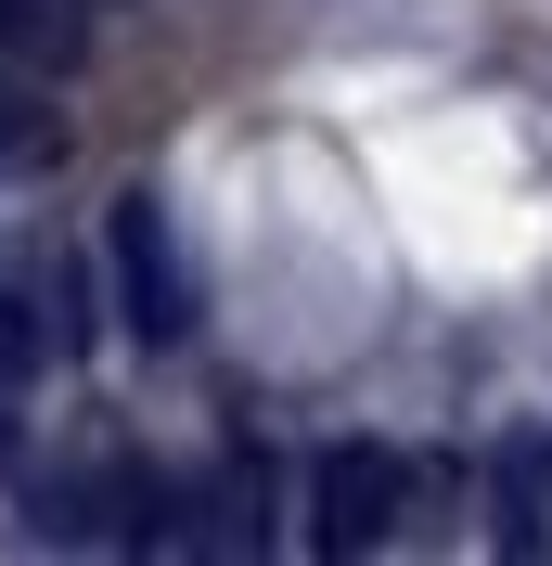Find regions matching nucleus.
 Segmentation results:
<instances>
[{"instance_id": "1", "label": "nucleus", "mask_w": 552, "mask_h": 566, "mask_svg": "<svg viewBox=\"0 0 552 566\" xmlns=\"http://www.w3.org/2000/svg\"><path fill=\"white\" fill-rule=\"evenodd\" d=\"M399 515H412V451H385V438H335V451L309 463V554L360 566L399 541Z\"/></svg>"}, {"instance_id": "4", "label": "nucleus", "mask_w": 552, "mask_h": 566, "mask_svg": "<svg viewBox=\"0 0 552 566\" xmlns=\"http://www.w3.org/2000/svg\"><path fill=\"white\" fill-rule=\"evenodd\" d=\"M52 142H65V116L39 104V91H26V65H13V77H0V180H26Z\"/></svg>"}, {"instance_id": "2", "label": "nucleus", "mask_w": 552, "mask_h": 566, "mask_svg": "<svg viewBox=\"0 0 552 566\" xmlns=\"http://www.w3.org/2000/svg\"><path fill=\"white\" fill-rule=\"evenodd\" d=\"M104 271H116V322H129L141 348H180L193 335V271H180L168 193H116L104 207Z\"/></svg>"}, {"instance_id": "3", "label": "nucleus", "mask_w": 552, "mask_h": 566, "mask_svg": "<svg viewBox=\"0 0 552 566\" xmlns=\"http://www.w3.org/2000/svg\"><path fill=\"white\" fill-rule=\"evenodd\" d=\"M77 52H91V13H77V0H0V65L65 77Z\"/></svg>"}]
</instances>
